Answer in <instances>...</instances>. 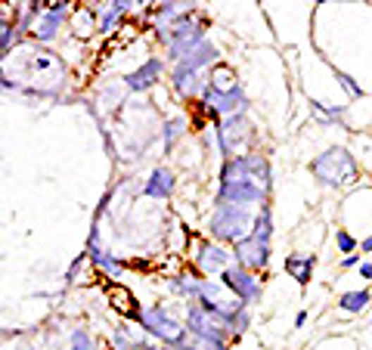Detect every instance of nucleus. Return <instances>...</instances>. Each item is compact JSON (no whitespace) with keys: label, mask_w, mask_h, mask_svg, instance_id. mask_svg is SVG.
I'll list each match as a JSON object with an SVG mask.
<instances>
[{"label":"nucleus","mask_w":372,"mask_h":350,"mask_svg":"<svg viewBox=\"0 0 372 350\" xmlns=\"http://www.w3.org/2000/svg\"><path fill=\"white\" fill-rule=\"evenodd\" d=\"M0 72L19 87V93L37 99H56L68 81V65L62 62V56L31 41L16 44L10 56L0 62Z\"/></svg>","instance_id":"obj_1"},{"label":"nucleus","mask_w":372,"mask_h":350,"mask_svg":"<svg viewBox=\"0 0 372 350\" xmlns=\"http://www.w3.org/2000/svg\"><path fill=\"white\" fill-rule=\"evenodd\" d=\"M270 192H273V168H270L267 155L245 152L221 165L214 205L261 208L270 205Z\"/></svg>","instance_id":"obj_2"},{"label":"nucleus","mask_w":372,"mask_h":350,"mask_svg":"<svg viewBox=\"0 0 372 350\" xmlns=\"http://www.w3.org/2000/svg\"><path fill=\"white\" fill-rule=\"evenodd\" d=\"M155 41L165 50V65H177L186 53H192L202 41H208V19L196 6H186L170 25L155 28Z\"/></svg>","instance_id":"obj_3"},{"label":"nucleus","mask_w":372,"mask_h":350,"mask_svg":"<svg viewBox=\"0 0 372 350\" xmlns=\"http://www.w3.org/2000/svg\"><path fill=\"white\" fill-rule=\"evenodd\" d=\"M310 174L316 177L320 186L345 189V186H354L360 180V161H356V155L351 149H345V146H329V149L320 152L310 161Z\"/></svg>","instance_id":"obj_4"},{"label":"nucleus","mask_w":372,"mask_h":350,"mask_svg":"<svg viewBox=\"0 0 372 350\" xmlns=\"http://www.w3.org/2000/svg\"><path fill=\"white\" fill-rule=\"evenodd\" d=\"M134 325L143 332L146 338H152L155 344H165V347H177L186 335V325L183 316L177 313L170 304H149L140 310V316L134 320Z\"/></svg>","instance_id":"obj_5"},{"label":"nucleus","mask_w":372,"mask_h":350,"mask_svg":"<svg viewBox=\"0 0 372 350\" xmlns=\"http://www.w3.org/2000/svg\"><path fill=\"white\" fill-rule=\"evenodd\" d=\"M254 214L258 208H239V205H214L211 208V217H208L205 230H208V239L221 245H236L252 232V223H254Z\"/></svg>","instance_id":"obj_6"},{"label":"nucleus","mask_w":372,"mask_h":350,"mask_svg":"<svg viewBox=\"0 0 372 350\" xmlns=\"http://www.w3.org/2000/svg\"><path fill=\"white\" fill-rule=\"evenodd\" d=\"M214 137H217V149H221V158H236V155H245L248 143H254V124L245 115H232V118H223L221 124H214Z\"/></svg>","instance_id":"obj_7"},{"label":"nucleus","mask_w":372,"mask_h":350,"mask_svg":"<svg viewBox=\"0 0 372 350\" xmlns=\"http://www.w3.org/2000/svg\"><path fill=\"white\" fill-rule=\"evenodd\" d=\"M183 325H186V332H192V335L221 341V344H232V341H236L232 338V329H230L227 316L217 313V310H202L199 304H186Z\"/></svg>","instance_id":"obj_8"},{"label":"nucleus","mask_w":372,"mask_h":350,"mask_svg":"<svg viewBox=\"0 0 372 350\" xmlns=\"http://www.w3.org/2000/svg\"><path fill=\"white\" fill-rule=\"evenodd\" d=\"M84 254H87L93 273L112 279V282H118L124 276V270H128V261H121L118 254H112V248L103 245V230H99V223L93 220V227L87 232V242H84Z\"/></svg>","instance_id":"obj_9"},{"label":"nucleus","mask_w":372,"mask_h":350,"mask_svg":"<svg viewBox=\"0 0 372 350\" xmlns=\"http://www.w3.org/2000/svg\"><path fill=\"white\" fill-rule=\"evenodd\" d=\"M232 248L230 245H221L214 239H199L192 245V258H190V267L196 270L199 276L205 279H217L227 267H232Z\"/></svg>","instance_id":"obj_10"},{"label":"nucleus","mask_w":372,"mask_h":350,"mask_svg":"<svg viewBox=\"0 0 372 350\" xmlns=\"http://www.w3.org/2000/svg\"><path fill=\"white\" fill-rule=\"evenodd\" d=\"M217 282H221L223 289H227L232 298L248 310H252V304H258V301L264 298V279L258 273H252V270L239 267V263H232V267L223 270V273L217 276Z\"/></svg>","instance_id":"obj_11"},{"label":"nucleus","mask_w":372,"mask_h":350,"mask_svg":"<svg viewBox=\"0 0 372 350\" xmlns=\"http://www.w3.org/2000/svg\"><path fill=\"white\" fill-rule=\"evenodd\" d=\"M68 15H72V4H44V13L31 22L28 28V41L37 46H46L59 37V31L68 25Z\"/></svg>","instance_id":"obj_12"},{"label":"nucleus","mask_w":372,"mask_h":350,"mask_svg":"<svg viewBox=\"0 0 372 350\" xmlns=\"http://www.w3.org/2000/svg\"><path fill=\"white\" fill-rule=\"evenodd\" d=\"M270 258H273V242H264V239L245 236L242 242L232 245V261H236L239 267L258 273V276L270 267Z\"/></svg>","instance_id":"obj_13"},{"label":"nucleus","mask_w":372,"mask_h":350,"mask_svg":"<svg viewBox=\"0 0 372 350\" xmlns=\"http://www.w3.org/2000/svg\"><path fill=\"white\" fill-rule=\"evenodd\" d=\"M165 77V59L161 56H149V59H143L140 65L134 68V72H128L121 77L124 81V90L128 93H149L155 84Z\"/></svg>","instance_id":"obj_14"},{"label":"nucleus","mask_w":372,"mask_h":350,"mask_svg":"<svg viewBox=\"0 0 372 350\" xmlns=\"http://www.w3.org/2000/svg\"><path fill=\"white\" fill-rule=\"evenodd\" d=\"M205 282H208L205 276H199L192 267H186L168 279V292L174 294V298L186 301V304H199V301L205 298Z\"/></svg>","instance_id":"obj_15"},{"label":"nucleus","mask_w":372,"mask_h":350,"mask_svg":"<svg viewBox=\"0 0 372 350\" xmlns=\"http://www.w3.org/2000/svg\"><path fill=\"white\" fill-rule=\"evenodd\" d=\"M168 84L170 90H174L177 99H183V103H196L202 87H205V75H196L190 72V68H180V65H170V75H168Z\"/></svg>","instance_id":"obj_16"},{"label":"nucleus","mask_w":372,"mask_h":350,"mask_svg":"<svg viewBox=\"0 0 372 350\" xmlns=\"http://www.w3.org/2000/svg\"><path fill=\"white\" fill-rule=\"evenodd\" d=\"M177 189V174L165 165L152 168L149 177L143 180V189H140V196L143 199H152V201H168L170 196H174Z\"/></svg>","instance_id":"obj_17"},{"label":"nucleus","mask_w":372,"mask_h":350,"mask_svg":"<svg viewBox=\"0 0 372 350\" xmlns=\"http://www.w3.org/2000/svg\"><path fill=\"white\" fill-rule=\"evenodd\" d=\"M108 347L112 350H152L155 341L146 338L140 329H134V323H121L108 335Z\"/></svg>","instance_id":"obj_18"},{"label":"nucleus","mask_w":372,"mask_h":350,"mask_svg":"<svg viewBox=\"0 0 372 350\" xmlns=\"http://www.w3.org/2000/svg\"><path fill=\"white\" fill-rule=\"evenodd\" d=\"M221 62V50L211 44V41H202L192 53H186V56L177 62L180 68H190V72H196V75H205V72H211V68Z\"/></svg>","instance_id":"obj_19"},{"label":"nucleus","mask_w":372,"mask_h":350,"mask_svg":"<svg viewBox=\"0 0 372 350\" xmlns=\"http://www.w3.org/2000/svg\"><path fill=\"white\" fill-rule=\"evenodd\" d=\"M130 0H112V4H99L97 6V31L99 35H115V28H118V22L124 15L130 13Z\"/></svg>","instance_id":"obj_20"},{"label":"nucleus","mask_w":372,"mask_h":350,"mask_svg":"<svg viewBox=\"0 0 372 350\" xmlns=\"http://www.w3.org/2000/svg\"><path fill=\"white\" fill-rule=\"evenodd\" d=\"M283 270L289 273L294 282L304 289L310 285V279H314V270H316V254H307V251H298V254H289L283 263Z\"/></svg>","instance_id":"obj_21"},{"label":"nucleus","mask_w":372,"mask_h":350,"mask_svg":"<svg viewBox=\"0 0 372 350\" xmlns=\"http://www.w3.org/2000/svg\"><path fill=\"white\" fill-rule=\"evenodd\" d=\"M68 28L78 41H87V37L97 35V6H72V15H68Z\"/></svg>","instance_id":"obj_22"},{"label":"nucleus","mask_w":372,"mask_h":350,"mask_svg":"<svg viewBox=\"0 0 372 350\" xmlns=\"http://www.w3.org/2000/svg\"><path fill=\"white\" fill-rule=\"evenodd\" d=\"M186 130H190V118L186 115H168V118H161V149L174 152V146L186 137Z\"/></svg>","instance_id":"obj_23"},{"label":"nucleus","mask_w":372,"mask_h":350,"mask_svg":"<svg viewBox=\"0 0 372 350\" xmlns=\"http://www.w3.org/2000/svg\"><path fill=\"white\" fill-rule=\"evenodd\" d=\"M108 301H112V307L124 316V323H134L137 316H140V310H143V307L137 304V298H134V294H130L128 289H124V285H118V282H112V285H108Z\"/></svg>","instance_id":"obj_24"},{"label":"nucleus","mask_w":372,"mask_h":350,"mask_svg":"<svg viewBox=\"0 0 372 350\" xmlns=\"http://www.w3.org/2000/svg\"><path fill=\"white\" fill-rule=\"evenodd\" d=\"M372 304V292L369 289H351V292H341L335 307L341 310V313H351V316H360L363 310H366Z\"/></svg>","instance_id":"obj_25"},{"label":"nucleus","mask_w":372,"mask_h":350,"mask_svg":"<svg viewBox=\"0 0 372 350\" xmlns=\"http://www.w3.org/2000/svg\"><path fill=\"white\" fill-rule=\"evenodd\" d=\"M19 41V35H16V22H13V13L0 10V62H4L6 56H10V50Z\"/></svg>","instance_id":"obj_26"},{"label":"nucleus","mask_w":372,"mask_h":350,"mask_svg":"<svg viewBox=\"0 0 372 350\" xmlns=\"http://www.w3.org/2000/svg\"><path fill=\"white\" fill-rule=\"evenodd\" d=\"M208 87H214V90H232V87H239L236 68H230L227 62H217L211 72H208Z\"/></svg>","instance_id":"obj_27"},{"label":"nucleus","mask_w":372,"mask_h":350,"mask_svg":"<svg viewBox=\"0 0 372 350\" xmlns=\"http://www.w3.org/2000/svg\"><path fill=\"white\" fill-rule=\"evenodd\" d=\"M248 236L264 239V242H273V211H270V205H261L258 208L254 223H252V232H248Z\"/></svg>","instance_id":"obj_28"},{"label":"nucleus","mask_w":372,"mask_h":350,"mask_svg":"<svg viewBox=\"0 0 372 350\" xmlns=\"http://www.w3.org/2000/svg\"><path fill=\"white\" fill-rule=\"evenodd\" d=\"M345 106H326L320 99H310V115H314L320 124H341L345 121Z\"/></svg>","instance_id":"obj_29"},{"label":"nucleus","mask_w":372,"mask_h":350,"mask_svg":"<svg viewBox=\"0 0 372 350\" xmlns=\"http://www.w3.org/2000/svg\"><path fill=\"white\" fill-rule=\"evenodd\" d=\"M174 350H230V344H221V341H211V338H202V335L186 332L183 341Z\"/></svg>","instance_id":"obj_30"},{"label":"nucleus","mask_w":372,"mask_h":350,"mask_svg":"<svg viewBox=\"0 0 372 350\" xmlns=\"http://www.w3.org/2000/svg\"><path fill=\"white\" fill-rule=\"evenodd\" d=\"M332 75H335V81H338V87L347 93V99H363L366 96V90L356 84V77L354 75H347L345 68H338V65H332Z\"/></svg>","instance_id":"obj_31"},{"label":"nucleus","mask_w":372,"mask_h":350,"mask_svg":"<svg viewBox=\"0 0 372 350\" xmlns=\"http://www.w3.org/2000/svg\"><path fill=\"white\" fill-rule=\"evenodd\" d=\"M68 350H103V347H99V341L93 338L90 329L78 325V329H72V335H68Z\"/></svg>","instance_id":"obj_32"},{"label":"nucleus","mask_w":372,"mask_h":350,"mask_svg":"<svg viewBox=\"0 0 372 350\" xmlns=\"http://www.w3.org/2000/svg\"><path fill=\"white\" fill-rule=\"evenodd\" d=\"M335 248H338L341 258H347V254H356V251H360V239H356L347 227H335Z\"/></svg>","instance_id":"obj_33"},{"label":"nucleus","mask_w":372,"mask_h":350,"mask_svg":"<svg viewBox=\"0 0 372 350\" xmlns=\"http://www.w3.org/2000/svg\"><path fill=\"white\" fill-rule=\"evenodd\" d=\"M360 263H363V254L356 251V254H347V258H341L338 267H341V270H354V267H360Z\"/></svg>","instance_id":"obj_34"},{"label":"nucleus","mask_w":372,"mask_h":350,"mask_svg":"<svg viewBox=\"0 0 372 350\" xmlns=\"http://www.w3.org/2000/svg\"><path fill=\"white\" fill-rule=\"evenodd\" d=\"M356 270H360V279H366V282H372V261H363Z\"/></svg>","instance_id":"obj_35"},{"label":"nucleus","mask_w":372,"mask_h":350,"mask_svg":"<svg viewBox=\"0 0 372 350\" xmlns=\"http://www.w3.org/2000/svg\"><path fill=\"white\" fill-rule=\"evenodd\" d=\"M360 254H372V232L360 239Z\"/></svg>","instance_id":"obj_36"},{"label":"nucleus","mask_w":372,"mask_h":350,"mask_svg":"<svg viewBox=\"0 0 372 350\" xmlns=\"http://www.w3.org/2000/svg\"><path fill=\"white\" fill-rule=\"evenodd\" d=\"M307 325V310H298V313H294V329H304Z\"/></svg>","instance_id":"obj_37"},{"label":"nucleus","mask_w":372,"mask_h":350,"mask_svg":"<svg viewBox=\"0 0 372 350\" xmlns=\"http://www.w3.org/2000/svg\"><path fill=\"white\" fill-rule=\"evenodd\" d=\"M369 261H372V258H369Z\"/></svg>","instance_id":"obj_38"}]
</instances>
